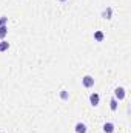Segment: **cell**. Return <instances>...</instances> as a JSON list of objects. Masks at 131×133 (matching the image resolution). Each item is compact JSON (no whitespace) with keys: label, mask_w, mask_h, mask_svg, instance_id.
Listing matches in <instances>:
<instances>
[{"label":"cell","mask_w":131,"mask_h":133,"mask_svg":"<svg viewBox=\"0 0 131 133\" xmlns=\"http://www.w3.org/2000/svg\"><path fill=\"white\" fill-rule=\"evenodd\" d=\"M94 77L93 76H90V74H86V76H83L82 77V85L85 87V88H91V87H94Z\"/></svg>","instance_id":"6da1fadb"},{"label":"cell","mask_w":131,"mask_h":133,"mask_svg":"<svg viewBox=\"0 0 131 133\" xmlns=\"http://www.w3.org/2000/svg\"><path fill=\"white\" fill-rule=\"evenodd\" d=\"M125 95H127V91H125L123 87H117V88L114 90V98L117 101H123L125 99Z\"/></svg>","instance_id":"7a4b0ae2"},{"label":"cell","mask_w":131,"mask_h":133,"mask_svg":"<svg viewBox=\"0 0 131 133\" xmlns=\"http://www.w3.org/2000/svg\"><path fill=\"white\" fill-rule=\"evenodd\" d=\"M74 129H76V133H86L88 132V129H86V125L83 122H77Z\"/></svg>","instance_id":"3957f363"},{"label":"cell","mask_w":131,"mask_h":133,"mask_svg":"<svg viewBox=\"0 0 131 133\" xmlns=\"http://www.w3.org/2000/svg\"><path fill=\"white\" fill-rule=\"evenodd\" d=\"M99 101H100V98H99L97 93H91V95H90V102H91V105H93V107H97Z\"/></svg>","instance_id":"277c9868"},{"label":"cell","mask_w":131,"mask_h":133,"mask_svg":"<svg viewBox=\"0 0 131 133\" xmlns=\"http://www.w3.org/2000/svg\"><path fill=\"white\" fill-rule=\"evenodd\" d=\"M103 132L105 133H113L114 132V124H113V122H105V124H103Z\"/></svg>","instance_id":"5b68a950"},{"label":"cell","mask_w":131,"mask_h":133,"mask_svg":"<svg viewBox=\"0 0 131 133\" xmlns=\"http://www.w3.org/2000/svg\"><path fill=\"white\" fill-rule=\"evenodd\" d=\"M103 39H105L103 31H96V33H94V40H96V42H102Z\"/></svg>","instance_id":"8992f818"},{"label":"cell","mask_w":131,"mask_h":133,"mask_svg":"<svg viewBox=\"0 0 131 133\" xmlns=\"http://www.w3.org/2000/svg\"><path fill=\"white\" fill-rule=\"evenodd\" d=\"M110 108H111L113 111H116V110H117V99H116L114 96H113L111 101H110Z\"/></svg>","instance_id":"52a82bcc"},{"label":"cell","mask_w":131,"mask_h":133,"mask_svg":"<svg viewBox=\"0 0 131 133\" xmlns=\"http://www.w3.org/2000/svg\"><path fill=\"white\" fill-rule=\"evenodd\" d=\"M6 34H8V26H6V25L0 26V39H2V40L6 37Z\"/></svg>","instance_id":"ba28073f"},{"label":"cell","mask_w":131,"mask_h":133,"mask_svg":"<svg viewBox=\"0 0 131 133\" xmlns=\"http://www.w3.org/2000/svg\"><path fill=\"white\" fill-rule=\"evenodd\" d=\"M111 12H113V9H111V8H106V9L103 11L102 17H103V19H111Z\"/></svg>","instance_id":"9c48e42d"},{"label":"cell","mask_w":131,"mask_h":133,"mask_svg":"<svg viewBox=\"0 0 131 133\" xmlns=\"http://www.w3.org/2000/svg\"><path fill=\"white\" fill-rule=\"evenodd\" d=\"M8 48H9V43L5 42V40H2V42H0V51H6Z\"/></svg>","instance_id":"30bf717a"},{"label":"cell","mask_w":131,"mask_h":133,"mask_svg":"<svg viewBox=\"0 0 131 133\" xmlns=\"http://www.w3.org/2000/svg\"><path fill=\"white\" fill-rule=\"evenodd\" d=\"M60 99H63V101L69 99V93H68L66 90H62V91H60Z\"/></svg>","instance_id":"8fae6325"},{"label":"cell","mask_w":131,"mask_h":133,"mask_svg":"<svg viewBox=\"0 0 131 133\" xmlns=\"http://www.w3.org/2000/svg\"><path fill=\"white\" fill-rule=\"evenodd\" d=\"M8 23V17L6 16H2L0 17V26H3V25H6Z\"/></svg>","instance_id":"7c38bea8"},{"label":"cell","mask_w":131,"mask_h":133,"mask_svg":"<svg viewBox=\"0 0 131 133\" xmlns=\"http://www.w3.org/2000/svg\"><path fill=\"white\" fill-rule=\"evenodd\" d=\"M59 2H66V0H59Z\"/></svg>","instance_id":"4fadbf2b"}]
</instances>
